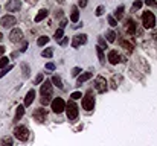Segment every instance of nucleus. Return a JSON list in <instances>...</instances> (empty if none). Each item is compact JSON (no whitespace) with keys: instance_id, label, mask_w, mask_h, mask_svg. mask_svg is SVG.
Wrapping results in <instances>:
<instances>
[{"instance_id":"nucleus-1","label":"nucleus","mask_w":157,"mask_h":146,"mask_svg":"<svg viewBox=\"0 0 157 146\" xmlns=\"http://www.w3.org/2000/svg\"><path fill=\"white\" fill-rule=\"evenodd\" d=\"M40 93H41V105H47V104H50L52 100H50V97H52V82L50 81H44L41 84V88H40Z\"/></svg>"},{"instance_id":"nucleus-2","label":"nucleus","mask_w":157,"mask_h":146,"mask_svg":"<svg viewBox=\"0 0 157 146\" xmlns=\"http://www.w3.org/2000/svg\"><path fill=\"white\" fill-rule=\"evenodd\" d=\"M66 113H67V119L69 120H76L78 114H80V108L73 102V100H69L66 104Z\"/></svg>"},{"instance_id":"nucleus-3","label":"nucleus","mask_w":157,"mask_h":146,"mask_svg":"<svg viewBox=\"0 0 157 146\" xmlns=\"http://www.w3.org/2000/svg\"><path fill=\"white\" fill-rule=\"evenodd\" d=\"M82 108L87 111H92L95 108V97H93V91L89 90L85 93V96H82Z\"/></svg>"},{"instance_id":"nucleus-4","label":"nucleus","mask_w":157,"mask_h":146,"mask_svg":"<svg viewBox=\"0 0 157 146\" xmlns=\"http://www.w3.org/2000/svg\"><path fill=\"white\" fill-rule=\"evenodd\" d=\"M14 135H15L17 140L26 142V140L29 139V130L26 126H17L15 130H14Z\"/></svg>"},{"instance_id":"nucleus-5","label":"nucleus","mask_w":157,"mask_h":146,"mask_svg":"<svg viewBox=\"0 0 157 146\" xmlns=\"http://www.w3.org/2000/svg\"><path fill=\"white\" fill-rule=\"evenodd\" d=\"M50 107H52V111H54L55 114H60V113H63L66 110V102L61 97H55L50 102Z\"/></svg>"},{"instance_id":"nucleus-6","label":"nucleus","mask_w":157,"mask_h":146,"mask_svg":"<svg viewBox=\"0 0 157 146\" xmlns=\"http://www.w3.org/2000/svg\"><path fill=\"white\" fill-rule=\"evenodd\" d=\"M108 85V82L105 78H102V76H96V79H95V90L98 91V93H105L107 91V87Z\"/></svg>"},{"instance_id":"nucleus-7","label":"nucleus","mask_w":157,"mask_h":146,"mask_svg":"<svg viewBox=\"0 0 157 146\" xmlns=\"http://www.w3.org/2000/svg\"><path fill=\"white\" fill-rule=\"evenodd\" d=\"M142 21H143V26H145V27L151 29V27H154V24H156V17H154L153 12L146 11V12L142 14Z\"/></svg>"},{"instance_id":"nucleus-8","label":"nucleus","mask_w":157,"mask_h":146,"mask_svg":"<svg viewBox=\"0 0 157 146\" xmlns=\"http://www.w3.org/2000/svg\"><path fill=\"white\" fill-rule=\"evenodd\" d=\"M20 8H22L20 0H9V2L6 3V11L8 12H17V11H20Z\"/></svg>"},{"instance_id":"nucleus-9","label":"nucleus","mask_w":157,"mask_h":146,"mask_svg":"<svg viewBox=\"0 0 157 146\" xmlns=\"http://www.w3.org/2000/svg\"><path fill=\"white\" fill-rule=\"evenodd\" d=\"M46 117H47V111L44 108H37L35 111H34V119H35L37 122H40V123L44 122Z\"/></svg>"},{"instance_id":"nucleus-10","label":"nucleus","mask_w":157,"mask_h":146,"mask_svg":"<svg viewBox=\"0 0 157 146\" xmlns=\"http://www.w3.org/2000/svg\"><path fill=\"white\" fill-rule=\"evenodd\" d=\"M15 23H17V20H15L14 15H5V17H2V20H0V24L5 26V27H12Z\"/></svg>"},{"instance_id":"nucleus-11","label":"nucleus","mask_w":157,"mask_h":146,"mask_svg":"<svg viewBox=\"0 0 157 146\" xmlns=\"http://www.w3.org/2000/svg\"><path fill=\"white\" fill-rule=\"evenodd\" d=\"M87 43V35L81 34V35H75L73 40H72V47H80L81 44Z\"/></svg>"},{"instance_id":"nucleus-12","label":"nucleus","mask_w":157,"mask_h":146,"mask_svg":"<svg viewBox=\"0 0 157 146\" xmlns=\"http://www.w3.org/2000/svg\"><path fill=\"white\" fill-rule=\"evenodd\" d=\"M22 38H23V32H22L20 29H12V31H11L9 40H11L12 43H19V41H22Z\"/></svg>"},{"instance_id":"nucleus-13","label":"nucleus","mask_w":157,"mask_h":146,"mask_svg":"<svg viewBox=\"0 0 157 146\" xmlns=\"http://www.w3.org/2000/svg\"><path fill=\"white\" fill-rule=\"evenodd\" d=\"M120 55L116 52V50H110L108 52V61H110V64H113V66H116L118 62H120Z\"/></svg>"},{"instance_id":"nucleus-14","label":"nucleus","mask_w":157,"mask_h":146,"mask_svg":"<svg viewBox=\"0 0 157 146\" xmlns=\"http://www.w3.org/2000/svg\"><path fill=\"white\" fill-rule=\"evenodd\" d=\"M34 99H35V90L32 88V90H29V91H28V94H26V97H24V107L32 105Z\"/></svg>"},{"instance_id":"nucleus-15","label":"nucleus","mask_w":157,"mask_h":146,"mask_svg":"<svg viewBox=\"0 0 157 146\" xmlns=\"http://www.w3.org/2000/svg\"><path fill=\"white\" fill-rule=\"evenodd\" d=\"M127 34L128 35H134L136 34V23L131 18H127Z\"/></svg>"},{"instance_id":"nucleus-16","label":"nucleus","mask_w":157,"mask_h":146,"mask_svg":"<svg viewBox=\"0 0 157 146\" xmlns=\"http://www.w3.org/2000/svg\"><path fill=\"white\" fill-rule=\"evenodd\" d=\"M93 76V73H90V72H85V73H82V75H80V76H78V85H81L82 84V82H85V81H89L90 78Z\"/></svg>"},{"instance_id":"nucleus-17","label":"nucleus","mask_w":157,"mask_h":146,"mask_svg":"<svg viewBox=\"0 0 157 146\" xmlns=\"http://www.w3.org/2000/svg\"><path fill=\"white\" fill-rule=\"evenodd\" d=\"M24 114V105H19L17 107V111H15V117H14V122H19L20 119Z\"/></svg>"},{"instance_id":"nucleus-18","label":"nucleus","mask_w":157,"mask_h":146,"mask_svg":"<svg viewBox=\"0 0 157 146\" xmlns=\"http://www.w3.org/2000/svg\"><path fill=\"white\" fill-rule=\"evenodd\" d=\"M70 20H72L73 23H78V20H80V11H78V6H72Z\"/></svg>"},{"instance_id":"nucleus-19","label":"nucleus","mask_w":157,"mask_h":146,"mask_svg":"<svg viewBox=\"0 0 157 146\" xmlns=\"http://www.w3.org/2000/svg\"><path fill=\"white\" fill-rule=\"evenodd\" d=\"M46 17H47V9H41V11L35 15V23H40L41 20H44Z\"/></svg>"},{"instance_id":"nucleus-20","label":"nucleus","mask_w":157,"mask_h":146,"mask_svg":"<svg viewBox=\"0 0 157 146\" xmlns=\"http://www.w3.org/2000/svg\"><path fill=\"white\" fill-rule=\"evenodd\" d=\"M120 46H122V47H124L127 52H130V53H131L133 49H134V46L130 43V41H127V40H122V41H120Z\"/></svg>"},{"instance_id":"nucleus-21","label":"nucleus","mask_w":157,"mask_h":146,"mask_svg":"<svg viewBox=\"0 0 157 146\" xmlns=\"http://www.w3.org/2000/svg\"><path fill=\"white\" fill-rule=\"evenodd\" d=\"M96 52H98V58H99L101 64H105V55H104V49L98 46V47H96Z\"/></svg>"},{"instance_id":"nucleus-22","label":"nucleus","mask_w":157,"mask_h":146,"mask_svg":"<svg viewBox=\"0 0 157 146\" xmlns=\"http://www.w3.org/2000/svg\"><path fill=\"white\" fill-rule=\"evenodd\" d=\"M124 5H120L118 9H116V11H115V18H118V20H120V18L122 17H124Z\"/></svg>"},{"instance_id":"nucleus-23","label":"nucleus","mask_w":157,"mask_h":146,"mask_svg":"<svg viewBox=\"0 0 157 146\" xmlns=\"http://www.w3.org/2000/svg\"><path fill=\"white\" fill-rule=\"evenodd\" d=\"M50 82H52V84H55L58 88H63V82H61V78H60V76H54Z\"/></svg>"},{"instance_id":"nucleus-24","label":"nucleus","mask_w":157,"mask_h":146,"mask_svg":"<svg viewBox=\"0 0 157 146\" xmlns=\"http://www.w3.org/2000/svg\"><path fill=\"white\" fill-rule=\"evenodd\" d=\"M2 146H12V137H3L2 139Z\"/></svg>"},{"instance_id":"nucleus-25","label":"nucleus","mask_w":157,"mask_h":146,"mask_svg":"<svg viewBox=\"0 0 157 146\" xmlns=\"http://www.w3.org/2000/svg\"><path fill=\"white\" fill-rule=\"evenodd\" d=\"M52 55H54V50L52 49H44L41 52V57L43 58H52Z\"/></svg>"},{"instance_id":"nucleus-26","label":"nucleus","mask_w":157,"mask_h":146,"mask_svg":"<svg viewBox=\"0 0 157 146\" xmlns=\"http://www.w3.org/2000/svg\"><path fill=\"white\" fill-rule=\"evenodd\" d=\"M47 43H49V36H46V35H44V36H40V38L37 40V44H38V46H44V44H47Z\"/></svg>"},{"instance_id":"nucleus-27","label":"nucleus","mask_w":157,"mask_h":146,"mask_svg":"<svg viewBox=\"0 0 157 146\" xmlns=\"http://www.w3.org/2000/svg\"><path fill=\"white\" fill-rule=\"evenodd\" d=\"M63 35H64V29H61V27H60V29H57V32H55V36H54V38H55L57 41H60L61 38H63Z\"/></svg>"},{"instance_id":"nucleus-28","label":"nucleus","mask_w":157,"mask_h":146,"mask_svg":"<svg viewBox=\"0 0 157 146\" xmlns=\"http://www.w3.org/2000/svg\"><path fill=\"white\" fill-rule=\"evenodd\" d=\"M115 40H116V34L113 32V31H108V32H107V41H108V43H113Z\"/></svg>"},{"instance_id":"nucleus-29","label":"nucleus","mask_w":157,"mask_h":146,"mask_svg":"<svg viewBox=\"0 0 157 146\" xmlns=\"http://www.w3.org/2000/svg\"><path fill=\"white\" fill-rule=\"evenodd\" d=\"M8 61H9V59H8L6 57H3L2 59H0V69H2V70L8 67Z\"/></svg>"},{"instance_id":"nucleus-30","label":"nucleus","mask_w":157,"mask_h":146,"mask_svg":"<svg viewBox=\"0 0 157 146\" xmlns=\"http://www.w3.org/2000/svg\"><path fill=\"white\" fill-rule=\"evenodd\" d=\"M107 20H108V23H110V26H118V20L113 15H108L107 17Z\"/></svg>"},{"instance_id":"nucleus-31","label":"nucleus","mask_w":157,"mask_h":146,"mask_svg":"<svg viewBox=\"0 0 157 146\" xmlns=\"http://www.w3.org/2000/svg\"><path fill=\"white\" fill-rule=\"evenodd\" d=\"M142 8V0H136V2L133 3V11H137V9Z\"/></svg>"},{"instance_id":"nucleus-32","label":"nucleus","mask_w":157,"mask_h":146,"mask_svg":"<svg viewBox=\"0 0 157 146\" xmlns=\"http://www.w3.org/2000/svg\"><path fill=\"white\" fill-rule=\"evenodd\" d=\"M12 67H14V66H8L6 69H3V70H0V78H3V76L6 75V73H8V72H11V70H12Z\"/></svg>"},{"instance_id":"nucleus-33","label":"nucleus","mask_w":157,"mask_h":146,"mask_svg":"<svg viewBox=\"0 0 157 146\" xmlns=\"http://www.w3.org/2000/svg\"><path fill=\"white\" fill-rule=\"evenodd\" d=\"M22 67H23V76L24 78H29V67L26 66V64H22Z\"/></svg>"},{"instance_id":"nucleus-34","label":"nucleus","mask_w":157,"mask_h":146,"mask_svg":"<svg viewBox=\"0 0 157 146\" xmlns=\"http://www.w3.org/2000/svg\"><path fill=\"white\" fill-rule=\"evenodd\" d=\"M98 41H99V47H102V49H107V41L102 38V36H99L98 38Z\"/></svg>"},{"instance_id":"nucleus-35","label":"nucleus","mask_w":157,"mask_h":146,"mask_svg":"<svg viewBox=\"0 0 157 146\" xmlns=\"http://www.w3.org/2000/svg\"><path fill=\"white\" fill-rule=\"evenodd\" d=\"M119 81H120V76H115V78H113V85H111V87H113V88H118V87H119V85H118Z\"/></svg>"},{"instance_id":"nucleus-36","label":"nucleus","mask_w":157,"mask_h":146,"mask_svg":"<svg viewBox=\"0 0 157 146\" xmlns=\"http://www.w3.org/2000/svg\"><path fill=\"white\" fill-rule=\"evenodd\" d=\"M104 11H105V8H104L102 5H101V6H98V8H96V15H98V17H101V15L104 14Z\"/></svg>"},{"instance_id":"nucleus-37","label":"nucleus","mask_w":157,"mask_h":146,"mask_svg":"<svg viewBox=\"0 0 157 146\" xmlns=\"http://www.w3.org/2000/svg\"><path fill=\"white\" fill-rule=\"evenodd\" d=\"M70 97H72V100H76V99H81V97H82V94L80 93V91H75V93H72V96H70Z\"/></svg>"},{"instance_id":"nucleus-38","label":"nucleus","mask_w":157,"mask_h":146,"mask_svg":"<svg viewBox=\"0 0 157 146\" xmlns=\"http://www.w3.org/2000/svg\"><path fill=\"white\" fill-rule=\"evenodd\" d=\"M43 78H44V76H43V73H40V75L35 78V81H34V84H35V85H38V84H41V81H43Z\"/></svg>"},{"instance_id":"nucleus-39","label":"nucleus","mask_w":157,"mask_h":146,"mask_svg":"<svg viewBox=\"0 0 157 146\" xmlns=\"http://www.w3.org/2000/svg\"><path fill=\"white\" fill-rule=\"evenodd\" d=\"M80 73H81V69H80V67L72 69V76H80Z\"/></svg>"},{"instance_id":"nucleus-40","label":"nucleus","mask_w":157,"mask_h":146,"mask_svg":"<svg viewBox=\"0 0 157 146\" xmlns=\"http://www.w3.org/2000/svg\"><path fill=\"white\" fill-rule=\"evenodd\" d=\"M145 3L148 5V6H157V2H156V0H145Z\"/></svg>"},{"instance_id":"nucleus-41","label":"nucleus","mask_w":157,"mask_h":146,"mask_svg":"<svg viewBox=\"0 0 157 146\" xmlns=\"http://www.w3.org/2000/svg\"><path fill=\"white\" fill-rule=\"evenodd\" d=\"M46 69H47V70H55V64H54V62H47V64H46Z\"/></svg>"},{"instance_id":"nucleus-42","label":"nucleus","mask_w":157,"mask_h":146,"mask_svg":"<svg viewBox=\"0 0 157 146\" xmlns=\"http://www.w3.org/2000/svg\"><path fill=\"white\" fill-rule=\"evenodd\" d=\"M78 5H80L81 8H85L87 6V0H78Z\"/></svg>"},{"instance_id":"nucleus-43","label":"nucleus","mask_w":157,"mask_h":146,"mask_svg":"<svg viewBox=\"0 0 157 146\" xmlns=\"http://www.w3.org/2000/svg\"><path fill=\"white\" fill-rule=\"evenodd\" d=\"M26 49H28V43H26V41H23V44H22V49H20V52H26Z\"/></svg>"},{"instance_id":"nucleus-44","label":"nucleus","mask_w":157,"mask_h":146,"mask_svg":"<svg viewBox=\"0 0 157 146\" xmlns=\"http://www.w3.org/2000/svg\"><path fill=\"white\" fill-rule=\"evenodd\" d=\"M67 43H69V38H63V40H60V44H61V46H66Z\"/></svg>"},{"instance_id":"nucleus-45","label":"nucleus","mask_w":157,"mask_h":146,"mask_svg":"<svg viewBox=\"0 0 157 146\" xmlns=\"http://www.w3.org/2000/svg\"><path fill=\"white\" fill-rule=\"evenodd\" d=\"M66 24H67V20H63V21H61V24H60V27H61V29H64Z\"/></svg>"},{"instance_id":"nucleus-46","label":"nucleus","mask_w":157,"mask_h":146,"mask_svg":"<svg viewBox=\"0 0 157 146\" xmlns=\"http://www.w3.org/2000/svg\"><path fill=\"white\" fill-rule=\"evenodd\" d=\"M151 36H153L154 40H157V31H153V32H151Z\"/></svg>"},{"instance_id":"nucleus-47","label":"nucleus","mask_w":157,"mask_h":146,"mask_svg":"<svg viewBox=\"0 0 157 146\" xmlns=\"http://www.w3.org/2000/svg\"><path fill=\"white\" fill-rule=\"evenodd\" d=\"M3 53H5V47H3V46H0V57H2Z\"/></svg>"},{"instance_id":"nucleus-48","label":"nucleus","mask_w":157,"mask_h":146,"mask_svg":"<svg viewBox=\"0 0 157 146\" xmlns=\"http://www.w3.org/2000/svg\"><path fill=\"white\" fill-rule=\"evenodd\" d=\"M26 2H29V3H32V5H34V3H37V0H26Z\"/></svg>"},{"instance_id":"nucleus-49","label":"nucleus","mask_w":157,"mask_h":146,"mask_svg":"<svg viewBox=\"0 0 157 146\" xmlns=\"http://www.w3.org/2000/svg\"><path fill=\"white\" fill-rule=\"evenodd\" d=\"M3 40V35H2V32H0V41H2Z\"/></svg>"}]
</instances>
